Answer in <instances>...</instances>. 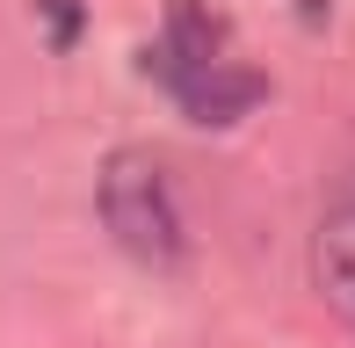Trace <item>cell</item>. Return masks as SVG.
Instances as JSON below:
<instances>
[{"label": "cell", "instance_id": "1", "mask_svg": "<svg viewBox=\"0 0 355 348\" xmlns=\"http://www.w3.org/2000/svg\"><path fill=\"white\" fill-rule=\"evenodd\" d=\"M153 73L196 123H239L261 102V73L225 51V22L203 0H174L167 8V29L153 44Z\"/></svg>", "mask_w": 355, "mask_h": 348}, {"label": "cell", "instance_id": "2", "mask_svg": "<svg viewBox=\"0 0 355 348\" xmlns=\"http://www.w3.org/2000/svg\"><path fill=\"white\" fill-rule=\"evenodd\" d=\"M94 203H102L109 240L123 247L145 268H182L189 254V225H182V196H174V174L159 153L123 146L102 160V182H94Z\"/></svg>", "mask_w": 355, "mask_h": 348}, {"label": "cell", "instance_id": "3", "mask_svg": "<svg viewBox=\"0 0 355 348\" xmlns=\"http://www.w3.org/2000/svg\"><path fill=\"white\" fill-rule=\"evenodd\" d=\"M312 283L334 305V320L355 327V189L319 218V232H312Z\"/></svg>", "mask_w": 355, "mask_h": 348}, {"label": "cell", "instance_id": "4", "mask_svg": "<svg viewBox=\"0 0 355 348\" xmlns=\"http://www.w3.org/2000/svg\"><path fill=\"white\" fill-rule=\"evenodd\" d=\"M44 22H51V44H73L80 37V0H37Z\"/></svg>", "mask_w": 355, "mask_h": 348}]
</instances>
